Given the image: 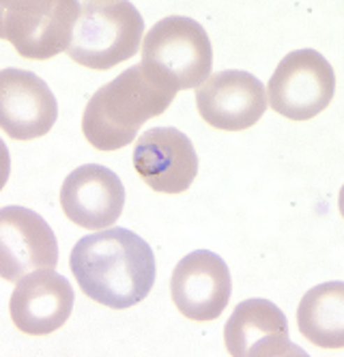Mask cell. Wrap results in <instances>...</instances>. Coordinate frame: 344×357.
Listing matches in <instances>:
<instances>
[{"mask_svg":"<svg viewBox=\"0 0 344 357\" xmlns=\"http://www.w3.org/2000/svg\"><path fill=\"white\" fill-rule=\"evenodd\" d=\"M140 65L153 82L172 93L196 89L214 71V47L202 24L170 15L157 22L142 39Z\"/></svg>","mask_w":344,"mask_h":357,"instance_id":"cell-3","label":"cell"},{"mask_svg":"<svg viewBox=\"0 0 344 357\" xmlns=\"http://www.w3.org/2000/svg\"><path fill=\"white\" fill-rule=\"evenodd\" d=\"M73 289L54 269H37L15 282L11 293V321L31 336H47L61 329L73 312Z\"/></svg>","mask_w":344,"mask_h":357,"instance_id":"cell-12","label":"cell"},{"mask_svg":"<svg viewBox=\"0 0 344 357\" xmlns=\"http://www.w3.org/2000/svg\"><path fill=\"white\" fill-rule=\"evenodd\" d=\"M177 93L153 82L142 65H131L87 104L82 132L97 151H119L134 142L140 127L168 110Z\"/></svg>","mask_w":344,"mask_h":357,"instance_id":"cell-2","label":"cell"},{"mask_svg":"<svg viewBox=\"0 0 344 357\" xmlns=\"http://www.w3.org/2000/svg\"><path fill=\"white\" fill-rule=\"evenodd\" d=\"M196 108L204 123L224 132H244L267 110V91L256 75L241 69L211 73L196 91Z\"/></svg>","mask_w":344,"mask_h":357,"instance_id":"cell-9","label":"cell"},{"mask_svg":"<svg viewBox=\"0 0 344 357\" xmlns=\"http://www.w3.org/2000/svg\"><path fill=\"white\" fill-rule=\"evenodd\" d=\"M134 166L144 183L162 194L188 192L198 174L192 140L177 127H153L134 146Z\"/></svg>","mask_w":344,"mask_h":357,"instance_id":"cell-10","label":"cell"},{"mask_svg":"<svg viewBox=\"0 0 344 357\" xmlns=\"http://www.w3.org/2000/svg\"><path fill=\"white\" fill-rule=\"evenodd\" d=\"M61 205L73 224L87 231H105L123 213L125 188L119 174L110 168L84 164L65 178L61 188Z\"/></svg>","mask_w":344,"mask_h":357,"instance_id":"cell-13","label":"cell"},{"mask_svg":"<svg viewBox=\"0 0 344 357\" xmlns=\"http://www.w3.org/2000/svg\"><path fill=\"white\" fill-rule=\"evenodd\" d=\"M226 349L232 357H290L306 353L288 340V321L276 303L252 297L232 310L224 327Z\"/></svg>","mask_w":344,"mask_h":357,"instance_id":"cell-14","label":"cell"},{"mask_svg":"<svg viewBox=\"0 0 344 357\" xmlns=\"http://www.w3.org/2000/svg\"><path fill=\"white\" fill-rule=\"evenodd\" d=\"M59 119V104L50 86L26 69H3L0 73V121L13 140L45 136Z\"/></svg>","mask_w":344,"mask_h":357,"instance_id":"cell-11","label":"cell"},{"mask_svg":"<svg viewBox=\"0 0 344 357\" xmlns=\"http://www.w3.org/2000/svg\"><path fill=\"white\" fill-rule=\"evenodd\" d=\"M80 9L75 0H5L3 37L24 59H54L71 47Z\"/></svg>","mask_w":344,"mask_h":357,"instance_id":"cell-5","label":"cell"},{"mask_svg":"<svg viewBox=\"0 0 344 357\" xmlns=\"http://www.w3.org/2000/svg\"><path fill=\"white\" fill-rule=\"evenodd\" d=\"M336 73L331 63L316 50H295L276 67L267 95L271 108L290 121L319 116L334 99Z\"/></svg>","mask_w":344,"mask_h":357,"instance_id":"cell-6","label":"cell"},{"mask_svg":"<svg viewBox=\"0 0 344 357\" xmlns=\"http://www.w3.org/2000/svg\"><path fill=\"white\" fill-rule=\"evenodd\" d=\"M59 265V241L50 224L35 211L9 205L0 211V273L17 282L37 269Z\"/></svg>","mask_w":344,"mask_h":357,"instance_id":"cell-7","label":"cell"},{"mask_svg":"<svg viewBox=\"0 0 344 357\" xmlns=\"http://www.w3.org/2000/svg\"><path fill=\"white\" fill-rule=\"evenodd\" d=\"M232 293L230 269L211 250H196L183 257L170 278V295L177 310L192 321L222 317Z\"/></svg>","mask_w":344,"mask_h":357,"instance_id":"cell-8","label":"cell"},{"mask_svg":"<svg viewBox=\"0 0 344 357\" xmlns=\"http://www.w3.org/2000/svg\"><path fill=\"white\" fill-rule=\"evenodd\" d=\"M69 265L82 293L112 310L140 303L155 284V254L129 228L82 237L71 250Z\"/></svg>","mask_w":344,"mask_h":357,"instance_id":"cell-1","label":"cell"},{"mask_svg":"<svg viewBox=\"0 0 344 357\" xmlns=\"http://www.w3.org/2000/svg\"><path fill=\"white\" fill-rule=\"evenodd\" d=\"M301 334L321 349L344 347V284L325 282L310 289L297 310Z\"/></svg>","mask_w":344,"mask_h":357,"instance_id":"cell-15","label":"cell"},{"mask_svg":"<svg viewBox=\"0 0 344 357\" xmlns=\"http://www.w3.org/2000/svg\"><path fill=\"white\" fill-rule=\"evenodd\" d=\"M142 33L144 20L134 3L91 0L82 3L67 52L77 65L105 71L138 54Z\"/></svg>","mask_w":344,"mask_h":357,"instance_id":"cell-4","label":"cell"}]
</instances>
